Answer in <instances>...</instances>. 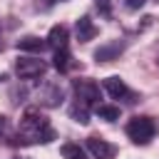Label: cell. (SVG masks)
<instances>
[{
  "label": "cell",
  "mask_w": 159,
  "mask_h": 159,
  "mask_svg": "<svg viewBox=\"0 0 159 159\" xmlns=\"http://www.w3.org/2000/svg\"><path fill=\"white\" fill-rule=\"evenodd\" d=\"M75 32H77V40H80V42H89V40H94L97 27H94V22H92L87 15H82V17L75 22Z\"/></svg>",
  "instance_id": "9"
},
{
  "label": "cell",
  "mask_w": 159,
  "mask_h": 159,
  "mask_svg": "<svg viewBox=\"0 0 159 159\" xmlns=\"http://www.w3.org/2000/svg\"><path fill=\"white\" fill-rule=\"evenodd\" d=\"M57 2H62V0H42L45 7H52V5H57Z\"/></svg>",
  "instance_id": "19"
},
{
  "label": "cell",
  "mask_w": 159,
  "mask_h": 159,
  "mask_svg": "<svg viewBox=\"0 0 159 159\" xmlns=\"http://www.w3.org/2000/svg\"><path fill=\"white\" fill-rule=\"evenodd\" d=\"M62 97H65V89L60 87V82H50V84H45V89L40 92V102H42L45 107H60Z\"/></svg>",
  "instance_id": "7"
},
{
  "label": "cell",
  "mask_w": 159,
  "mask_h": 159,
  "mask_svg": "<svg viewBox=\"0 0 159 159\" xmlns=\"http://www.w3.org/2000/svg\"><path fill=\"white\" fill-rule=\"evenodd\" d=\"M157 132V124L152 117H132L127 122V137L134 144H149Z\"/></svg>",
  "instance_id": "2"
},
{
  "label": "cell",
  "mask_w": 159,
  "mask_h": 159,
  "mask_svg": "<svg viewBox=\"0 0 159 159\" xmlns=\"http://www.w3.org/2000/svg\"><path fill=\"white\" fill-rule=\"evenodd\" d=\"M70 117H72L75 122H80V124H87V122H89V107L75 102V104L70 107Z\"/></svg>",
  "instance_id": "14"
},
{
  "label": "cell",
  "mask_w": 159,
  "mask_h": 159,
  "mask_svg": "<svg viewBox=\"0 0 159 159\" xmlns=\"http://www.w3.org/2000/svg\"><path fill=\"white\" fill-rule=\"evenodd\" d=\"M102 87H104V92L112 97V99H124V102H134V92L124 84V80H119V77H104L102 80Z\"/></svg>",
  "instance_id": "5"
},
{
  "label": "cell",
  "mask_w": 159,
  "mask_h": 159,
  "mask_svg": "<svg viewBox=\"0 0 159 159\" xmlns=\"http://www.w3.org/2000/svg\"><path fill=\"white\" fill-rule=\"evenodd\" d=\"M17 139H22L25 144H47V142L55 139V129L50 127L47 117L40 109L30 107V109H25V114L20 119Z\"/></svg>",
  "instance_id": "1"
},
{
  "label": "cell",
  "mask_w": 159,
  "mask_h": 159,
  "mask_svg": "<svg viewBox=\"0 0 159 159\" xmlns=\"http://www.w3.org/2000/svg\"><path fill=\"white\" fill-rule=\"evenodd\" d=\"M75 87V102L84 104V107H94L97 99H99V84L92 82V80H75L72 82Z\"/></svg>",
  "instance_id": "3"
},
{
  "label": "cell",
  "mask_w": 159,
  "mask_h": 159,
  "mask_svg": "<svg viewBox=\"0 0 159 159\" xmlns=\"http://www.w3.org/2000/svg\"><path fill=\"white\" fill-rule=\"evenodd\" d=\"M60 154H62L65 159H89L87 152H84L80 144H75V142H65V144L60 147Z\"/></svg>",
  "instance_id": "12"
},
{
  "label": "cell",
  "mask_w": 159,
  "mask_h": 159,
  "mask_svg": "<svg viewBox=\"0 0 159 159\" xmlns=\"http://www.w3.org/2000/svg\"><path fill=\"white\" fill-rule=\"evenodd\" d=\"M45 47H47V40H40V37H32V35L17 40V50H22V52H42Z\"/></svg>",
  "instance_id": "11"
},
{
  "label": "cell",
  "mask_w": 159,
  "mask_h": 159,
  "mask_svg": "<svg viewBox=\"0 0 159 159\" xmlns=\"http://www.w3.org/2000/svg\"><path fill=\"white\" fill-rule=\"evenodd\" d=\"M87 149L94 159H114L117 157V147L102 137H87Z\"/></svg>",
  "instance_id": "6"
},
{
  "label": "cell",
  "mask_w": 159,
  "mask_h": 159,
  "mask_svg": "<svg viewBox=\"0 0 159 159\" xmlns=\"http://www.w3.org/2000/svg\"><path fill=\"white\" fill-rule=\"evenodd\" d=\"M52 65H55V70H60V72H67V70H70V50H67V47H62V50H55Z\"/></svg>",
  "instance_id": "13"
},
{
  "label": "cell",
  "mask_w": 159,
  "mask_h": 159,
  "mask_svg": "<svg viewBox=\"0 0 159 159\" xmlns=\"http://www.w3.org/2000/svg\"><path fill=\"white\" fill-rule=\"evenodd\" d=\"M124 5H127L129 10H139V7L147 5V0H124Z\"/></svg>",
  "instance_id": "16"
},
{
  "label": "cell",
  "mask_w": 159,
  "mask_h": 159,
  "mask_svg": "<svg viewBox=\"0 0 159 159\" xmlns=\"http://www.w3.org/2000/svg\"><path fill=\"white\" fill-rule=\"evenodd\" d=\"M5 132H7V119L0 117V134H5Z\"/></svg>",
  "instance_id": "18"
},
{
  "label": "cell",
  "mask_w": 159,
  "mask_h": 159,
  "mask_svg": "<svg viewBox=\"0 0 159 159\" xmlns=\"http://www.w3.org/2000/svg\"><path fill=\"white\" fill-rule=\"evenodd\" d=\"M97 7H99V12H102V15H107V17H109V0H97Z\"/></svg>",
  "instance_id": "17"
},
{
  "label": "cell",
  "mask_w": 159,
  "mask_h": 159,
  "mask_svg": "<svg viewBox=\"0 0 159 159\" xmlns=\"http://www.w3.org/2000/svg\"><path fill=\"white\" fill-rule=\"evenodd\" d=\"M94 112H97L102 119H107V122L119 119V107H117V104H97V107H94Z\"/></svg>",
  "instance_id": "15"
},
{
  "label": "cell",
  "mask_w": 159,
  "mask_h": 159,
  "mask_svg": "<svg viewBox=\"0 0 159 159\" xmlns=\"http://www.w3.org/2000/svg\"><path fill=\"white\" fill-rule=\"evenodd\" d=\"M122 50H124L122 42H107V45H102V47L94 50V60H97V62H112V60L119 57Z\"/></svg>",
  "instance_id": "10"
},
{
  "label": "cell",
  "mask_w": 159,
  "mask_h": 159,
  "mask_svg": "<svg viewBox=\"0 0 159 159\" xmlns=\"http://www.w3.org/2000/svg\"><path fill=\"white\" fill-rule=\"evenodd\" d=\"M15 72L20 80H37L47 72V65L37 57H17L15 62Z\"/></svg>",
  "instance_id": "4"
},
{
  "label": "cell",
  "mask_w": 159,
  "mask_h": 159,
  "mask_svg": "<svg viewBox=\"0 0 159 159\" xmlns=\"http://www.w3.org/2000/svg\"><path fill=\"white\" fill-rule=\"evenodd\" d=\"M47 47H52V50H62V47H67V40H70V30H67V25H55L50 32H47Z\"/></svg>",
  "instance_id": "8"
}]
</instances>
